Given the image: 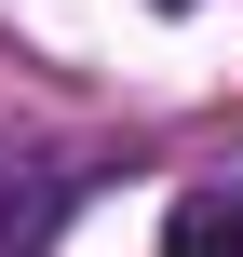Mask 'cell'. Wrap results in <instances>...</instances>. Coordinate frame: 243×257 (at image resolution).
<instances>
[{"instance_id": "obj_1", "label": "cell", "mask_w": 243, "mask_h": 257, "mask_svg": "<svg viewBox=\"0 0 243 257\" xmlns=\"http://www.w3.org/2000/svg\"><path fill=\"white\" fill-rule=\"evenodd\" d=\"M162 257H243V190H189L162 217Z\"/></svg>"}, {"instance_id": "obj_2", "label": "cell", "mask_w": 243, "mask_h": 257, "mask_svg": "<svg viewBox=\"0 0 243 257\" xmlns=\"http://www.w3.org/2000/svg\"><path fill=\"white\" fill-rule=\"evenodd\" d=\"M162 14H189V0H162Z\"/></svg>"}]
</instances>
